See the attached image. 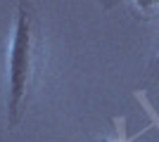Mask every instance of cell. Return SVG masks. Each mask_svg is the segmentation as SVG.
I'll return each mask as SVG.
<instances>
[{
	"label": "cell",
	"instance_id": "1",
	"mask_svg": "<svg viewBox=\"0 0 159 142\" xmlns=\"http://www.w3.org/2000/svg\"><path fill=\"white\" fill-rule=\"evenodd\" d=\"M33 50H36V36H33V19L24 5L17 7L14 28L10 38V54H7V126L17 128L24 116V104L29 97L33 78Z\"/></svg>",
	"mask_w": 159,
	"mask_h": 142
},
{
	"label": "cell",
	"instance_id": "2",
	"mask_svg": "<svg viewBox=\"0 0 159 142\" xmlns=\"http://www.w3.org/2000/svg\"><path fill=\"white\" fill-rule=\"evenodd\" d=\"M100 142H114V140H100Z\"/></svg>",
	"mask_w": 159,
	"mask_h": 142
}]
</instances>
